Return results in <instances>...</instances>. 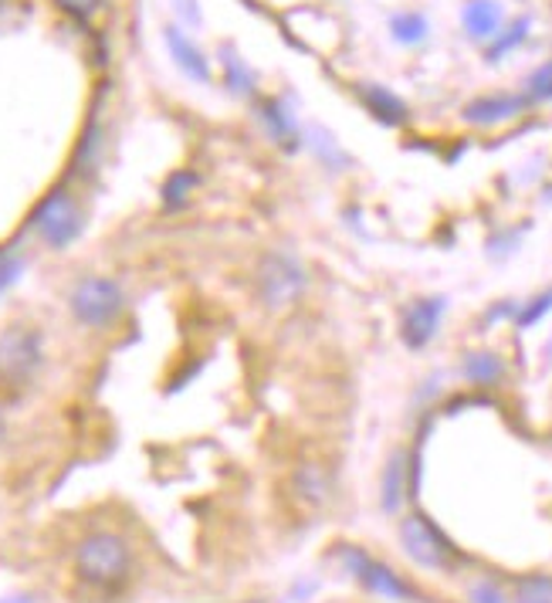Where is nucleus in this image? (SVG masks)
Instances as JSON below:
<instances>
[{
	"label": "nucleus",
	"mask_w": 552,
	"mask_h": 603,
	"mask_svg": "<svg viewBox=\"0 0 552 603\" xmlns=\"http://www.w3.org/2000/svg\"><path fill=\"white\" fill-rule=\"evenodd\" d=\"M177 11H184V18L190 24H200V11H197V0H177Z\"/></svg>",
	"instance_id": "obj_27"
},
{
	"label": "nucleus",
	"mask_w": 552,
	"mask_h": 603,
	"mask_svg": "<svg viewBox=\"0 0 552 603\" xmlns=\"http://www.w3.org/2000/svg\"><path fill=\"white\" fill-rule=\"evenodd\" d=\"M221 62H224V81H228V89L234 92V96H254V72L244 65V58L231 48V45H224L221 48Z\"/></svg>",
	"instance_id": "obj_15"
},
{
	"label": "nucleus",
	"mask_w": 552,
	"mask_h": 603,
	"mask_svg": "<svg viewBox=\"0 0 552 603\" xmlns=\"http://www.w3.org/2000/svg\"><path fill=\"white\" fill-rule=\"evenodd\" d=\"M407 451H394L390 454V461H387V471H384V508L394 515V512H400V505H404V498H407V489H410V482H407Z\"/></svg>",
	"instance_id": "obj_14"
},
{
	"label": "nucleus",
	"mask_w": 552,
	"mask_h": 603,
	"mask_svg": "<svg viewBox=\"0 0 552 603\" xmlns=\"http://www.w3.org/2000/svg\"><path fill=\"white\" fill-rule=\"evenodd\" d=\"M194 184H197V174H190V169H180V174L169 177V180H166V187H163V200H166V207H180V204L190 197Z\"/></svg>",
	"instance_id": "obj_21"
},
{
	"label": "nucleus",
	"mask_w": 552,
	"mask_h": 603,
	"mask_svg": "<svg viewBox=\"0 0 552 603\" xmlns=\"http://www.w3.org/2000/svg\"><path fill=\"white\" fill-rule=\"evenodd\" d=\"M31 228L48 248L62 251L81 234V210L68 190H52L31 213Z\"/></svg>",
	"instance_id": "obj_4"
},
{
	"label": "nucleus",
	"mask_w": 552,
	"mask_h": 603,
	"mask_svg": "<svg viewBox=\"0 0 552 603\" xmlns=\"http://www.w3.org/2000/svg\"><path fill=\"white\" fill-rule=\"evenodd\" d=\"M501 373H505V366L495 353H472L468 360H464V376H468L472 383L492 386L501 380Z\"/></svg>",
	"instance_id": "obj_17"
},
{
	"label": "nucleus",
	"mask_w": 552,
	"mask_h": 603,
	"mask_svg": "<svg viewBox=\"0 0 552 603\" xmlns=\"http://www.w3.org/2000/svg\"><path fill=\"white\" fill-rule=\"evenodd\" d=\"M343 563H346V570L369 590V593H376V596H384V600H413V586L407 583V580H400L387 563H379V559H373V556H366L363 549H343Z\"/></svg>",
	"instance_id": "obj_7"
},
{
	"label": "nucleus",
	"mask_w": 552,
	"mask_h": 603,
	"mask_svg": "<svg viewBox=\"0 0 552 603\" xmlns=\"http://www.w3.org/2000/svg\"><path fill=\"white\" fill-rule=\"evenodd\" d=\"M390 34H394V41H400V45L413 48V45H420V41H428L431 24H428V18L417 14V11H404V14L390 18Z\"/></svg>",
	"instance_id": "obj_16"
},
{
	"label": "nucleus",
	"mask_w": 552,
	"mask_h": 603,
	"mask_svg": "<svg viewBox=\"0 0 552 603\" xmlns=\"http://www.w3.org/2000/svg\"><path fill=\"white\" fill-rule=\"evenodd\" d=\"M400 542H404V552L423 570H444L454 559V546L444 539V533L428 519V515H420V512L404 515Z\"/></svg>",
	"instance_id": "obj_5"
},
{
	"label": "nucleus",
	"mask_w": 552,
	"mask_h": 603,
	"mask_svg": "<svg viewBox=\"0 0 552 603\" xmlns=\"http://www.w3.org/2000/svg\"><path fill=\"white\" fill-rule=\"evenodd\" d=\"M468 596H472V603H508L505 593H501L492 580H478V583L472 586Z\"/></svg>",
	"instance_id": "obj_26"
},
{
	"label": "nucleus",
	"mask_w": 552,
	"mask_h": 603,
	"mask_svg": "<svg viewBox=\"0 0 552 603\" xmlns=\"http://www.w3.org/2000/svg\"><path fill=\"white\" fill-rule=\"evenodd\" d=\"M75 570L92 586H119L133 570V549L119 533H89L75 546Z\"/></svg>",
	"instance_id": "obj_1"
},
{
	"label": "nucleus",
	"mask_w": 552,
	"mask_h": 603,
	"mask_svg": "<svg viewBox=\"0 0 552 603\" xmlns=\"http://www.w3.org/2000/svg\"><path fill=\"white\" fill-rule=\"evenodd\" d=\"M8 438V420H4V410H0V445H4Z\"/></svg>",
	"instance_id": "obj_28"
},
{
	"label": "nucleus",
	"mask_w": 552,
	"mask_h": 603,
	"mask_svg": "<svg viewBox=\"0 0 552 603\" xmlns=\"http://www.w3.org/2000/svg\"><path fill=\"white\" fill-rule=\"evenodd\" d=\"M41 363H45V342L31 326H8L0 332V383L27 386Z\"/></svg>",
	"instance_id": "obj_2"
},
{
	"label": "nucleus",
	"mask_w": 552,
	"mask_h": 603,
	"mask_svg": "<svg viewBox=\"0 0 552 603\" xmlns=\"http://www.w3.org/2000/svg\"><path fill=\"white\" fill-rule=\"evenodd\" d=\"M291 489H295V498L306 502L309 508H322L332 498V475L322 464L306 461L291 471Z\"/></svg>",
	"instance_id": "obj_11"
},
{
	"label": "nucleus",
	"mask_w": 552,
	"mask_h": 603,
	"mask_svg": "<svg viewBox=\"0 0 552 603\" xmlns=\"http://www.w3.org/2000/svg\"><path fill=\"white\" fill-rule=\"evenodd\" d=\"M55 4H58L65 14L78 18V21H89V18L102 8V0H55Z\"/></svg>",
	"instance_id": "obj_24"
},
{
	"label": "nucleus",
	"mask_w": 552,
	"mask_h": 603,
	"mask_svg": "<svg viewBox=\"0 0 552 603\" xmlns=\"http://www.w3.org/2000/svg\"><path fill=\"white\" fill-rule=\"evenodd\" d=\"M526 85H529V102H552V62L539 65Z\"/></svg>",
	"instance_id": "obj_22"
},
{
	"label": "nucleus",
	"mask_w": 552,
	"mask_h": 603,
	"mask_svg": "<svg viewBox=\"0 0 552 603\" xmlns=\"http://www.w3.org/2000/svg\"><path fill=\"white\" fill-rule=\"evenodd\" d=\"M306 292V268L291 254H265L258 265V295L268 309H285Z\"/></svg>",
	"instance_id": "obj_6"
},
{
	"label": "nucleus",
	"mask_w": 552,
	"mask_h": 603,
	"mask_svg": "<svg viewBox=\"0 0 552 603\" xmlns=\"http://www.w3.org/2000/svg\"><path fill=\"white\" fill-rule=\"evenodd\" d=\"M549 309H552V292H545V295L532 298V306H526V309H522V316H519V326H532V322H539Z\"/></svg>",
	"instance_id": "obj_25"
},
{
	"label": "nucleus",
	"mask_w": 552,
	"mask_h": 603,
	"mask_svg": "<svg viewBox=\"0 0 552 603\" xmlns=\"http://www.w3.org/2000/svg\"><path fill=\"white\" fill-rule=\"evenodd\" d=\"M0 603H34V600H27V596H8V600H0Z\"/></svg>",
	"instance_id": "obj_29"
},
{
	"label": "nucleus",
	"mask_w": 552,
	"mask_h": 603,
	"mask_svg": "<svg viewBox=\"0 0 552 603\" xmlns=\"http://www.w3.org/2000/svg\"><path fill=\"white\" fill-rule=\"evenodd\" d=\"M360 99L363 106L384 122V125H404L407 122V102L400 96H394L390 89H384V85H363L360 89Z\"/></svg>",
	"instance_id": "obj_13"
},
{
	"label": "nucleus",
	"mask_w": 552,
	"mask_h": 603,
	"mask_svg": "<svg viewBox=\"0 0 552 603\" xmlns=\"http://www.w3.org/2000/svg\"><path fill=\"white\" fill-rule=\"evenodd\" d=\"M461 24L475 41H492L501 31V4L498 0H468L461 11Z\"/></svg>",
	"instance_id": "obj_12"
},
{
	"label": "nucleus",
	"mask_w": 552,
	"mask_h": 603,
	"mask_svg": "<svg viewBox=\"0 0 552 603\" xmlns=\"http://www.w3.org/2000/svg\"><path fill=\"white\" fill-rule=\"evenodd\" d=\"M24 272V257L18 251H0V292H8Z\"/></svg>",
	"instance_id": "obj_23"
},
{
	"label": "nucleus",
	"mask_w": 552,
	"mask_h": 603,
	"mask_svg": "<svg viewBox=\"0 0 552 603\" xmlns=\"http://www.w3.org/2000/svg\"><path fill=\"white\" fill-rule=\"evenodd\" d=\"M163 37H166V48H169V55H174L177 68H180L184 75H190L194 81L207 85L214 72H210L207 55L194 45V41H190L180 28H163Z\"/></svg>",
	"instance_id": "obj_10"
},
{
	"label": "nucleus",
	"mask_w": 552,
	"mask_h": 603,
	"mask_svg": "<svg viewBox=\"0 0 552 603\" xmlns=\"http://www.w3.org/2000/svg\"><path fill=\"white\" fill-rule=\"evenodd\" d=\"M512 603H552V577L545 573H529L516 583Z\"/></svg>",
	"instance_id": "obj_19"
},
{
	"label": "nucleus",
	"mask_w": 552,
	"mask_h": 603,
	"mask_svg": "<svg viewBox=\"0 0 552 603\" xmlns=\"http://www.w3.org/2000/svg\"><path fill=\"white\" fill-rule=\"evenodd\" d=\"M529 106V96H512V92H498V96H482L475 102L464 106V122L472 125H498V122H508L522 116Z\"/></svg>",
	"instance_id": "obj_9"
},
{
	"label": "nucleus",
	"mask_w": 552,
	"mask_h": 603,
	"mask_svg": "<svg viewBox=\"0 0 552 603\" xmlns=\"http://www.w3.org/2000/svg\"><path fill=\"white\" fill-rule=\"evenodd\" d=\"M444 298H417L413 306L404 313V342L410 350H423L438 336L441 319H444Z\"/></svg>",
	"instance_id": "obj_8"
},
{
	"label": "nucleus",
	"mask_w": 552,
	"mask_h": 603,
	"mask_svg": "<svg viewBox=\"0 0 552 603\" xmlns=\"http://www.w3.org/2000/svg\"><path fill=\"white\" fill-rule=\"evenodd\" d=\"M262 119L268 122L272 136H275L278 143H288V140H295V122H291V116L281 109V102H275V99L262 102Z\"/></svg>",
	"instance_id": "obj_20"
},
{
	"label": "nucleus",
	"mask_w": 552,
	"mask_h": 603,
	"mask_svg": "<svg viewBox=\"0 0 552 603\" xmlns=\"http://www.w3.org/2000/svg\"><path fill=\"white\" fill-rule=\"evenodd\" d=\"M68 309L71 316L81 322V326H89V329H102L109 322L119 319V313L125 309V295L122 288L112 282V278H81L71 295H68Z\"/></svg>",
	"instance_id": "obj_3"
},
{
	"label": "nucleus",
	"mask_w": 552,
	"mask_h": 603,
	"mask_svg": "<svg viewBox=\"0 0 552 603\" xmlns=\"http://www.w3.org/2000/svg\"><path fill=\"white\" fill-rule=\"evenodd\" d=\"M529 28H532V21L529 18H519L512 28H508L505 34L498 31L495 37H492V48H488V62H501L508 52H512V48H519L522 45V41L529 37Z\"/></svg>",
	"instance_id": "obj_18"
}]
</instances>
